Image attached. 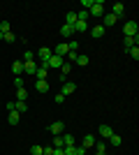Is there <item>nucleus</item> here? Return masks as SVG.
<instances>
[{"mask_svg": "<svg viewBox=\"0 0 139 155\" xmlns=\"http://www.w3.org/2000/svg\"><path fill=\"white\" fill-rule=\"evenodd\" d=\"M88 16H95V19L104 16V2H102V0H93L91 9H88Z\"/></svg>", "mask_w": 139, "mask_h": 155, "instance_id": "f257e3e1", "label": "nucleus"}, {"mask_svg": "<svg viewBox=\"0 0 139 155\" xmlns=\"http://www.w3.org/2000/svg\"><path fill=\"white\" fill-rule=\"evenodd\" d=\"M137 35H139L137 21H125V26H123V37H137Z\"/></svg>", "mask_w": 139, "mask_h": 155, "instance_id": "f03ea898", "label": "nucleus"}, {"mask_svg": "<svg viewBox=\"0 0 139 155\" xmlns=\"http://www.w3.org/2000/svg\"><path fill=\"white\" fill-rule=\"evenodd\" d=\"M49 132H51L53 137H56V134H63V132H65V125H63V120H53V123L49 125Z\"/></svg>", "mask_w": 139, "mask_h": 155, "instance_id": "7ed1b4c3", "label": "nucleus"}, {"mask_svg": "<svg viewBox=\"0 0 139 155\" xmlns=\"http://www.w3.org/2000/svg\"><path fill=\"white\" fill-rule=\"evenodd\" d=\"M65 63V58H58V56H51V58L46 60V67L49 70H60V65Z\"/></svg>", "mask_w": 139, "mask_h": 155, "instance_id": "20e7f679", "label": "nucleus"}, {"mask_svg": "<svg viewBox=\"0 0 139 155\" xmlns=\"http://www.w3.org/2000/svg\"><path fill=\"white\" fill-rule=\"evenodd\" d=\"M77 91V84H74V81H65V84H60V93H63V95H72V93Z\"/></svg>", "mask_w": 139, "mask_h": 155, "instance_id": "39448f33", "label": "nucleus"}, {"mask_svg": "<svg viewBox=\"0 0 139 155\" xmlns=\"http://www.w3.org/2000/svg\"><path fill=\"white\" fill-rule=\"evenodd\" d=\"M51 56H53V51H51V49H46V46H42L40 51H37V58H40V60H42V63H40V65H46V60L51 58Z\"/></svg>", "mask_w": 139, "mask_h": 155, "instance_id": "423d86ee", "label": "nucleus"}, {"mask_svg": "<svg viewBox=\"0 0 139 155\" xmlns=\"http://www.w3.org/2000/svg\"><path fill=\"white\" fill-rule=\"evenodd\" d=\"M95 141H98V139H95V134H84L81 137V146H84V148H93V146H95Z\"/></svg>", "mask_w": 139, "mask_h": 155, "instance_id": "0eeeda50", "label": "nucleus"}, {"mask_svg": "<svg viewBox=\"0 0 139 155\" xmlns=\"http://www.w3.org/2000/svg\"><path fill=\"white\" fill-rule=\"evenodd\" d=\"M88 32H91V37H93V39H102V37H104V32H107V30H104V28H102V26L98 23V26H93Z\"/></svg>", "mask_w": 139, "mask_h": 155, "instance_id": "6e6552de", "label": "nucleus"}, {"mask_svg": "<svg viewBox=\"0 0 139 155\" xmlns=\"http://www.w3.org/2000/svg\"><path fill=\"white\" fill-rule=\"evenodd\" d=\"M111 14L116 16V19H121V16L125 14V5H123V2H114L111 5Z\"/></svg>", "mask_w": 139, "mask_h": 155, "instance_id": "1a4fd4ad", "label": "nucleus"}, {"mask_svg": "<svg viewBox=\"0 0 139 155\" xmlns=\"http://www.w3.org/2000/svg\"><path fill=\"white\" fill-rule=\"evenodd\" d=\"M35 77H37V81H46V77H49V67H46V65H37Z\"/></svg>", "mask_w": 139, "mask_h": 155, "instance_id": "9d476101", "label": "nucleus"}, {"mask_svg": "<svg viewBox=\"0 0 139 155\" xmlns=\"http://www.w3.org/2000/svg\"><path fill=\"white\" fill-rule=\"evenodd\" d=\"M116 21H118V19H116V16H114L111 12H109V14H104V16H102V28L107 30L109 26H116Z\"/></svg>", "mask_w": 139, "mask_h": 155, "instance_id": "9b49d317", "label": "nucleus"}, {"mask_svg": "<svg viewBox=\"0 0 139 155\" xmlns=\"http://www.w3.org/2000/svg\"><path fill=\"white\" fill-rule=\"evenodd\" d=\"M23 72H26V74H33V77H35V72H37V63H35V60H28V63H23Z\"/></svg>", "mask_w": 139, "mask_h": 155, "instance_id": "f8f14e48", "label": "nucleus"}, {"mask_svg": "<svg viewBox=\"0 0 139 155\" xmlns=\"http://www.w3.org/2000/svg\"><path fill=\"white\" fill-rule=\"evenodd\" d=\"M74 32H88L91 30V26H88V21H77V23H74Z\"/></svg>", "mask_w": 139, "mask_h": 155, "instance_id": "ddd939ff", "label": "nucleus"}, {"mask_svg": "<svg viewBox=\"0 0 139 155\" xmlns=\"http://www.w3.org/2000/svg\"><path fill=\"white\" fill-rule=\"evenodd\" d=\"M123 44H125V51H130L132 46L139 44V35H137V37H123Z\"/></svg>", "mask_w": 139, "mask_h": 155, "instance_id": "4468645a", "label": "nucleus"}, {"mask_svg": "<svg viewBox=\"0 0 139 155\" xmlns=\"http://www.w3.org/2000/svg\"><path fill=\"white\" fill-rule=\"evenodd\" d=\"M12 72H14V77H21V74H23V60H14Z\"/></svg>", "mask_w": 139, "mask_h": 155, "instance_id": "2eb2a0df", "label": "nucleus"}, {"mask_svg": "<svg viewBox=\"0 0 139 155\" xmlns=\"http://www.w3.org/2000/svg\"><path fill=\"white\" fill-rule=\"evenodd\" d=\"M53 51V56H58V58H65L67 56V44H58L56 49H51Z\"/></svg>", "mask_w": 139, "mask_h": 155, "instance_id": "dca6fc26", "label": "nucleus"}, {"mask_svg": "<svg viewBox=\"0 0 139 155\" xmlns=\"http://www.w3.org/2000/svg\"><path fill=\"white\" fill-rule=\"evenodd\" d=\"M98 134H100V137H104V139H109V137L114 134V130L109 127V125H100V127H98Z\"/></svg>", "mask_w": 139, "mask_h": 155, "instance_id": "f3484780", "label": "nucleus"}, {"mask_svg": "<svg viewBox=\"0 0 139 155\" xmlns=\"http://www.w3.org/2000/svg\"><path fill=\"white\" fill-rule=\"evenodd\" d=\"M72 35H74V28L72 26H67V23H65V26H60V37H67V39H70Z\"/></svg>", "mask_w": 139, "mask_h": 155, "instance_id": "a211bd4d", "label": "nucleus"}, {"mask_svg": "<svg viewBox=\"0 0 139 155\" xmlns=\"http://www.w3.org/2000/svg\"><path fill=\"white\" fill-rule=\"evenodd\" d=\"M7 120H9V125H19V120H21V114H19V111H9Z\"/></svg>", "mask_w": 139, "mask_h": 155, "instance_id": "6ab92c4d", "label": "nucleus"}, {"mask_svg": "<svg viewBox=\"0 0 139 155\" xmlns=\"http://www.w3.org/2000/svg\"><path fill=\"white\" fill-rule=\"evenodd\" d=\"M14 111H19L21 116H23V114L28 111V104H26V102H21V100H16V102H14Z\"/></svg>", "mask_w": 139, "mask_h": 155, "instance_id": "aec40b11", "label": "nucleus"}, {"mask_svg": "<svg viewBox=\"0 0 139 155\" xmlns=\"http://www.w3.org/2000/svg\"><path fill=\"white\" fill-rule=\"evenodd\" d=\"M60 137H63V148H65V146H74V143H77L74 134H60Z\"/></svg>", "mask_w": 139, "mask_h": 155, "instance_id": "412c9836", "label": "nucleus"}, {"mask_svg": "<svg viewBox=\"0 0 139 155\" xmlns=\"http://www.w3.org/2000/svg\"><path fill=\"white\" fill-rule=\"evenodd\" d=\"M107 141L111 143L114 148H118L121 143H123V139H121V137H118V134H116V132H114V134H111V137H109V139H107Z\"/></svg>", "mask_w": 139, "mask_h": 155, "instance_id": "4be33fe9", "label": "nucleus"}, {"mask_svg": "<svg viewBox=\"0 0 139 155\" xmlns=\"http://www.w3.org/2000/svg\"><path fill=\"white\" fill-rule=\"evenodd\" d=\"M74 63H79V67H86V65L91 63V58H88L86 53H79V56H77V60H74Z\"/></svg>", "mask_w": 139, "mask_h": 155, "instance_id": "5701e85b", "label": "nucleus"}, {"mask_svg": "<svg viewBox=\"0 0 139 155\" xmlns=\"http://www.w3.org/2000/svg\"><path fill=\"white\" fill-rule=\"evenodd\" d=\"M37 93H49V81H35Z\"/></svg>", "mask_w": 139, "mask_h": 155, "instance_id": "b1692460", "label": "nucleus"}, {"mask_svg": "<svg viewBox=\"0 0 139 155\" xmlns=\"http://www.w3.org/2000/svg\"><path fill=\"white\" fill-rule=\"evenodd\" d=\"M65 23L67 26H74V23H77V12H67L65 14Z\"/></svg>", "mask_w": 139, "mask_h": 155, "instance_id": "393cba45", "label": "nucleus"}, {"mask_svg": "<svg viewBox=\"0 0 139 155\" xmlns=\"http://www.w3.org/2000/svg\"><path fill=\"white\" fill-rule=\"evenodd\" d=\"M16 100H21V102H26V100H28V91H26V88H16Z\"/></svg>", "mask_w": 139, "mask_h": 155, "instance_id": "a878e982", "label": "nucleus"}, {"mask_svg": "<svg viewBox=\"0 0 139 155\" xmlns=\"http://www.w3.org/2000/svg\"><path fill=\"white\" fill-rule=\"evenodd\" d=\"M70 72H72V63H63L60 65V74H63V77H67Z\"/></svg>", "mask_w": 139, "mask_h": 155, "instance_id": "bb28decb", "label": "nucleus"}, {"mask_svg": "<svg viewBox=\"0 0 139 155\" xmlns=\"http://www.w3.org/2000/svg\"><path fill=\"white\" fill-rule=\"evenodd\" d=\"M51 146H53V148H63V137L56 134V137L51 139Z\"/></svg>", "mask_w": 139, "mask_h": 155, "instance_id": "cd10ccee", "label": "nucleus"}, {"mask_svg": "<svg viewBox=\"0 0 139 155\" xmlns=\"http://www.w3.org/2000/svg\"><path fill=\"white\" fill-rule=\"evenodd\" d=\"M42 148H44V146H40V143H33V146H30V155H42Z\"/></svg>", "mask_w": 139, "mask_h": 155, "instance_id": "c85d7f7f", "label": "nucleus"}, {"mask_svg": "<svg viewBox=\"0 0 139 155\" xmlns=\"http://www.w3.org/2000/svg\"><path fill=\"white\" fill-rule=\"evenodd\" d=\"M77 49H79V42H77V39H70V42H67V51H77Z\"/></svg>", "mask_w": 139, "mask_h": 155, "instance_id": "c756f323", "label": "nucleus"}, {"mask_svg": "<svg viewBox=\"0 0 139 155\" xmlns=\"http://www.w3.org/2000/svg\"><path fill=\"white\" fill-rule=\"evenodd\" d=\"M2 39H5V42H16V35L9 30V32H5V35H2Z\"/></svg>", "mask_w": 139, "mask_h": 155, "instance_id": "7c9ffc66", "label": "nucleus"}, {"mask_svg": "<svg viewBox=\"0 0 139 155\" xmlns=\"http://www.w3.org/2000/svg\"><path fill=\"white\" fill-rule=\"evenodd\" d=\"M127 53H130V58H132V60H139V49H137V46H132Z\"/></svg>", "mask_w": 139, "mask_h": 155, "instance_id": "2f4dec72", "label": "nucleus"}, {"mask_svg": "<svg viewBox=\"0 0 139 155\" xmlns=\"http://www.w3.org/2000/svg\"><path fill=\"white\" fill-rule=\"evenodd\" d=\"M95 150H102V153H107V141H95Z\"/></svg>", "mask_w": 139, "mask_h": 155, "instance_id": "473e14b6", "label": "nucleus"}, {"mask_svg": "<svg viewBox=\"0 0 139 155\" xmlns=\"http://www.w3.org/2000/svg\"><path fill=\"white\" fill-rule=\"evenodd\" d=\"M91 5H93V0H81V2H79V7H81V9H86V12L91 9Z\"/></svg>", "mask_w": 139, "mask_h": 155, "instance_id": "72a5a7b5", "label": "nucleus"}, {"mask_svg": "<svg viewBox=\"0 0 139 155\" xmlns=\"http://www.w3.org/2000/svg\"><path fill=\"white\" fill-rule=\"evenodd\" d=\"M12 30V26H9V23H7V21H2V23H0V32H2V35H5V32H9Z\"/></svg>", "mask_w": 139, "mask_h": 155, "instance_id": "f704fd0d", "label": "nucleus"}, {"mask_svg": "<svg viewBox=\"0 0 139 155\" xmlns=\"http://www.w3.org/2000/svg\"><path fill=\"white\" fill-rule=\"evenodd\" d=\"M77 56H79V51H67V56H65V58L74 63V60H77Z\"/></svg>", "mask_w": 139, "mask_h": 155, "instance_id": "c9c22d12", "label": "nucleus"}, {"mask_svg": "<svg viewBox=\"0 0 139 155\" xmlns=\"http://www.w3.org/2000/svg\"><path fill=\"white\" fill-rule=\"evenodd\" d=\"M14 86H16V88H23V77H14Z\"/></svg>", "mask_w": 139, "mask_h": 155, "instance_id": "e433bc0d", "label": "nucleus"}, {"mask_svg": "<svg viewBox=\"0 0 139 155\" xmlns=\"http://www.w3.org/2000/svg\"><path fill=\"white\" fill-rule=\"evenodd\" d=\"M23 60H26V63H28V60H35V53L33 51H26V53H23Z\"/></svg>", "mask_w": 139, "mask_h": 155, "instance_id": "4c0bfd02", "label": "nucleus"}, {"mask_svg": "<svg viewBox=\"0 0 139 155\" xmlns=\"http://www.w3.org/2000/svg\"><path fill=\"white\" fill-rule=\"evenodd\" d=\"M42 155H53V146H44V148H42Z\"/></svg>", "mask_w": 139, "mask_h": 155, "instance_id": "58836bf2", "label": "nucleus"}, {"mask_svg": "<svg viewBox=\"0 0 139 155\" xmlns=\"http://www.w3.org/2000/svg\"><path fill=\"white\" fill-rule=\"evenodd\" d=\"M53 100H56V104H63V102H65V95H63V93H58Z\"/></svg>", "mask_w": 139, "mask_h": 155, "instance_id": "ea45409f", "label": "nucleus"}, {"mask_svg": "<svg viewBox=\"0 0 139 155\" xmlns=\"http://www.w3.org/2000/svg\"><path fill=\"white\" fill-rule=\"evenodd\" d=\"M5 109L7 111H14V102H5Z\"/></svg>", "mask_w": 139, "mask_h": 155, "instance_id": "a19ab883", "label": "nucleus"}, {"mask_svg": "<svg viewBox=\"0 0 139 155\" xmlns=\"http://www.w3.org/2000/svg\"><path fill=\"white\" fill-rule=\"evenodd\" d=\"M53 155H65V153H63V148H53Z\"/></svg>", "mask_w": 139, "mask_h": 155, "instance_id": "79ce46f5", "label": "nucleus"}, {"mask_svg": "<svg viewBox=\"0 0 139 155\" xmlns=\"http://www.w3.org/2000/svg\"><path fill=\"white\" fill-rule=\"evenodd\" d=\"M95 155H107V153H102V150H95Z\"/></svg>", "mask_w": 139, "mask_h": 155, "instance_id": "37998d69", "label": "nucleus"}, {"mask_svg": "<svg viewBox=\"0 0 139 155\" xmlns=\"http://www.w3.org/2000/svg\"><path fill=\"white\" fill-rule=\"evenodd\" d=\"M0 104H2V100H0Z\"/></svg>", "mask_w": 139, "mask_h": 155, "instance_id": "c03bdc74", "label": "nucleus"}]
</instances>
